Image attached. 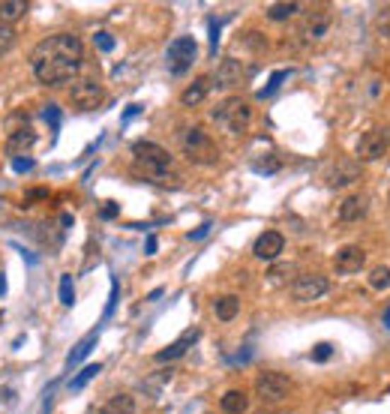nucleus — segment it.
Masks as SVG:
<instances>
[{"instance_id":"obj_1","label":"nucleus","mask_w":390,"mask_h":414,"mask_svg":"<svg viewBox=\"0 0 390 414\" xmlns=\"http://www.w3.org/2000/svg\"><path fill=\"white\" fill-rule=\"evenodd\" d=\"M81 64H84V45L72 33H55L30 52V69L36 75V81H42L48 87L72 81L79 75Z\"/></svg>"},{"instance_id":"obj_2","label":"nucleus","mask_w":390,"mask_h":414,"mask_svg":"<svg viewBox=\"0 0 390 414\" xmlns=\"http://www.w3.org/2000/svg\"><path fill=\"white\" fill-rule=\"evenodd\" d=\"M132 159H135V166L142 168L144 178L154 180V183H162V178H174L171 154L166 147L154 144V142H135L132 144Z\"/></svg>"},{"instance_id":"obj_3","label":"nucleus","mask_w":390,"mask_h":414,"mask_svg":"<svg viewBox=\"0 0 390 414\" xmlns=\"http://www.w3.org/2000/svg\"><path fill=\"white\" fill-rule=\"evenodd\" d=\"M213 123L229 135H243L249 130V123H253V105L241 96L222 99V103L213 108Z\"/></svg>"},{"instance_id":"obj_4","label":"nucleus","mask_w":390,"mask_h":414,"mask_svg":"<svg viewBox=\"0 0 390 414\" xmlns=\"http://www.w3.org/2000/svg\"><path fill=\"white\" fill-rule=\"evenodd\" d=\"M180 147L190 162H195V166H213V162L219 159V147L217 142L207 135V130L201 127H190L183 135H180Z\"/></svg>"},{"instance_id":"obj_5","label":"nucleus","mask_w":390,"mask_h":414,"mask_svg":"<svg viewBox=\"0 0 390 414\" xmlns=\"http://www.w3.org/2000/svg\"><path fill=\"white\" fill-rule=\"evenodd\" d=\"M36 144V132L30 127V120L24 111H16L9 120H6V150L12 154H21V150H30Z\"/></svg>"},{"instance_id":"obj_6","label":"nucleus","mask_w":390,"mask_h":414,"mask_svg":"<svg viewBox=\"0 0 390 414\" xmlns=\"http://www.w3.org/2000/svg\"><path fill=\"white\" fill-rule=\"evenodd\" d=\"M294 391V381L282 372H261L256 379V393L264 399V403H282Z\"/></svg>"},{"instance_id":"obj_7","label":"nucleus","mask_w":390,"mask_h":414,"mask_svg":"<svg viewBox=\"0 0 390 414\" xmlns=\"http://www.w3.org/2000/svg\"><path fill=\"white\" fill-rule=\"evenodd\" d=\"M327 292H331V280L321 273H304L292 282V297L297 304H316Z\"/></svg>"},{"instance_id":"obj_8","label":"nucleus","mask_w":390,"mask_h":414,"mask_svg":"<svg viewBox=\"0 0 390 414\" xmlns=\"http://www.w3.org/2000/svg\"><path fill=\"white\" fill-rule=\"evenodd\" d=\"M198 57V45L193 36H180V40H174L168 45V54H166V64H168V72L171 75H183L186 69H190L195 64Z\"/></svg>"},{"instance_id":"obj_9","label":"nucleus","mask_w":390,"mask_h":414,"mask_svg":"<svg viewBox=\"0 0 390 414\" xmlns=\"http://www.w3.org/2000/svg\"><path fill=\"white\" fill-rule=\"evenodd\" d=\"M69 103L79 108V111H93L105 103V91L103 84L93 81V79H81L69 87Z\"/></svg>"},{"instance_id":"obj_10","label":"nucleus","mask_w":390,"mask_h":414,"mask_svg":"<svg viewBox=\"0 0 390 414\" xmlns=\"http://www.w3.org/2000/svg\"><path fill=\"white\" fill-rule=\"evenodd\" d=\"M360 174H363V162L343 156L327 168V186H331V190H345V186H355L360 180Z\"/></svg>"},{"instance_id":"obj_11","label":"nucleus","mask_w":390,"mask_h":414,"mask_svg":"<svg viewBox=\"0 0 390 414\" xmlns=\"http://www.w3.org/2000/svg\"><path fill=\"white\" fill-rule=\"evenodd\" d=\"M387 154V132L384 130H369L360 135L357 142V162H375Z\"/></svg>"},{"instance_id":"obj_12","label":"nucleus","mask_w":390,"mask_h":414,"mask_svg":"<svg viewBox=\"0 0 390 414\" xmlns=\"http://www.w3.org/2000/svg\"><path fill=\"white\" fill-rule=\"evenodd\" d=\"M243 75H246V69H243V64L237 57H225L222 64L217 67V72H213V87H219V91H231V87H237L243 81Z\"/></svg>"},{"instance_id":"obj_13","label":"nucleus","mask_w":390,"mask_h":414,"mask_svg":"<svg viewBox=\"0 0 390 414\" xmlns=\"http://www.w3.org/2000/svg\"><path fill=\"white\" fill-rule=\"evenodd\" d=\"M363 261H367V253L357 246V243H345L339 253L333 255V270L339 276H351V273H360Z\"/></svg>"},{"instance_id":"obj_14","label":"nucleus","mask_w":390,"mask_h":414,"mask_svg":"<svg viewBox=\"0 0 390 414\" xmlns=\"http://www.w3.org/2000/svg\"><path fill=\"white\" fill-rule=\"evenodd\" d=\"M282 249H285V237L280 234V231H264V234H258V241H256V246H253V253H256V258H261V261H273V258H280L282 255Z\"/></svg>"},{"instance_id":"obj_15","label":"nucleus","mask_w":390,"mask_h":414,"mask_svg":"<svg viewBox=\"0 0 390 414\" xmlns=\"http://www.w3.org/2000/svg\"><path fill=\"white\" fill-rule=\"evenodd\" d=\"M198 328H190L186 330L183 336H178V340H174L168 348H162V351H156V363H171V360H178V357H183L186 351H190L195 343H198Z\"/></svg>"},{"instance_id":"obj_16","label":"nucleus","mask_w":390,"mask_h":414,"mask_svg":"<svg viewBox=\"0 0 390 414\" xmlns=\"http://www.w3.org/2000/svg\"><path fill=\"white\" fill-rule=\"evenodd\" d=\"M367 210H369L367 195H348L339 202V222H360L367 217Z\"/></svg>"},{"instance_id":"obj_17","label":"nucleus","mask_w":390,"mask_h":414,"mask_svg":"<svg viewBox=\"0 0 390 414\" xmlns=\"http://www.w3.org/2000/svg\"><path fill=\"white\" fill-rule=\"evenodd\" d=\"M210 87H213V81L207 79V75H201V79H195V81H190V87L180 93V103L186 105V108H195V105H201L207 99V93H210Z\"/></svg>"},{"instance_id":"obj_18","label":"nucleus","mask_w":390,"mask_h":414,"mask_svg":"<svg viewBox=\"0 0 390 414\" xmlns=\"http://www.w3.org/2000/svg\"><path fill=\"white\" fill-rule=\"evenodd\" d=\"M327 30H331V12H327V9H312V12H306L304 33L309 36V40H321Z\"/></svg>"},{"instance_id":"obj_19","label":"nucleus","mask_w":390,"mask_h":414,"mask_svg":"<svg viewBox=\"0 0 390 414\" xmlns=\"http://www.w3.org/2000/svg\"><path fill=\"white\" fill-rule=\"evenodd\" d=\"M99 414H135V396L132 393H115Z\"/></svg>"},{"instance_id":"obj_20","label":"nucleus","mask_w":390,"mask_h":414,"mask_svg":"<svg viewBox=\"0 0 390 414\" xmlns=\"http://www.w3.org/2000/svg\"><path fill=\"white\" fill-rule=\"evenodd\" d=\"M213 312H217L219 321H234V316L241 312V300L234 294H222V297H217V304H213Z\"/></svg>"},{"instance_id":"obj_21","label":"nucleus","mask_w":390,"mask_h":414,"mask_svg":"<svg viewBox=\"0 0 390 414\" xmlns=\"http://www.w3.org/2000/svg\"><path fill=\"white\" fill-rule=\"evenodd\" d=\"M219 406H222L225 414H243L249 408V396L243 391H229V393H222Z\"/></svg>"},{"instance_id":"obj_22","label":"nucleus","mask_w":390,"mask_h":414,"mask_svg":"<svg viewBox=\"0 0 390 414\" xmlns=\"http://www.w3.org/2000/svg\"><path fill=\"white\" fill-rule=\"evenodd\" d=\"M28 12V0H4L0 4V24H12Z\"/></svg>"},{"instance_id":"obj_23","label":"nucleus","mask_w":390,"mask_h":414,"mask_svg":"<svg viewBox=\"0 0 390 414\" xmlns=\"http://www.w3.org/2000/svg\"><path fill=\"white\" fill-rule=\"evenodd\" d=\"M93 345H96V333L84 336V340H81L79 345H75V348L69 351V357H67V367H69V369H72V367H79V363H81V360H84V357L93 351Z\"/></svg>"},{"instance_id":"obj_24","label":"nucleus","mask_w":390,"mask_h":414,"mask_svg":"<svg viewBox=\"0 0 390 414\" xmlns=\"http://www.w3.org/2000/svg\"><path fill=\"white\" fill-rule=\"evenodd\" d=\"M300 9H304V6L294 4V0H285V4H270V6H268V18H270V21H285V18L297 16Z\"/></svg>"},{"instance_id":"obj_25","label":"nucleus","mask_w":390,"mask_h":414,"mask_svg":"<svg viewBox=\"0 0 390 414\" xmlns=\"http://www.w3.org/2000/svg\"><path fill=\"white\" fill-rule=\"evenodd\" d=\"M369 288H375V292H387V288H390V268H384V265L372 268V273H369Z\"/></svg>"},{"instance_id":"obj_26","label":"nucleus","mask_w":390,"mask_h":414,"mask_svg":"<svg viewBox=\"0 0 390 414\" xmlns=\"http://www.w3.org/2000/svg\"><path fill=\"white\" fill-rule=\"evenodd\" d=\"M99 369H103V367H99V363H91V367H84V372H79V375H75V379L69 381V387H72V391H81V387H84L87 381H91V379H93V375H96Z\"/></svg>"},{"instance_id":"obj_27","label":"nucleus","mask_w":390,"mask_h":414,"mask_svg":"<svg viewBox=\"0 0 390 414\" xmlns=\"http://www.w3.org/2000/svg\"><path fill=\"white\" fill-rule=\"evenodd\" d=\"M12 42H16V30H12V24H0V57H4Z\"/></svg>"},{"instance_id":"obj_28","label":"nucleus","mask_w":390,"mask_h":414,"mask_svg":"<svg viewBox=\"0 0 390 414\" xmlns=\"http://www.w3.org/2000/svg\"><path fill=\"white\" fill-rule=\"evenodd\" d=\"M60 304H64V306H72V304H75L72 276H60Z\"/></svg>"},{"instance_id":"obj_29","label":"nucleus","mask_w":390,"mask_h":414,"mask_svg":"<svg viewBox=\"0 0 390 414\" xmlns=\"http://www.w3.org/2000/svg\"><path fill=\"white\" fill-rule=\"evenodd\" d=\"M375 30H379V36L384 42H390V6L379 16V21H375Z\"/></svg>"},{"instance_id":"obj_30","label":"nucleus","mask_w":390,"mask_h":414,"mask_svg":"<svg viewBox=\"0 0 390 414\" xmlns=\"http://www.w3.org/2000/svg\"><path fill=\"white\" fill-rule=\"evenodd\" d=\"M285 75H288V72H273V75H270V84H268V87H261V91H258V96H261V99H268V96L276 91V87L282 84V79H285Z\"/></svg>"},{"instance_id":"obj_31","label":"nucleus","mask_w":390,"mask_h":414,"mask_svg":"<svg viewBox=\"0 0 390 414\" xmlns=\"http://www.w3.org/2000/svg\"><path fill=\"white\" fill-rule=\"evenodd\" d=\"M288 273H292V265H276V268L268 270V280H270V282H282Z\"/></svg>"},{"instance_id":"obj_32","label":"nucleus","mask_w":390,"mask_h":414,"mask_svg":"<svg viewBox=\"0 0 390 414\" xmlns=\"http://www.w3.org/2000/svg\"><path fill=\"white\" fill-rule=\"evenodd\" d=\"M331 355H333V345H331V343H321V345H316V348H312V360H316V363L327 360Z\"/></svg>"},{"instance_id":"obj_33","label":"nucleus","mask_w":390,"mask_h":414,"mask_svg":"<svg viewBox=\"0 0 390 414\" xmlns=\"http://www.w3.org/2000/svg\"><path fill=\"white\" fill-rule=\"evenodd\" d=\"M166 381H168V372L156 375V379H147V381H144V391H147V396H156V387H159V384H166Z\"/></svg>"},{"instance_id":"obj_34","label":"nucleus","mask_w":390,"mask_h":414,"mask_svg":"<svg viewBox=\"0 0 390 414\" xmlns=\"http://www.w3.org/2000/svg\"><path fill=\"white\" fill-rule=\"evenodd\" d=\"M12 171H18V174L33 171V159H28V156H16V159H12Z\"/></svg>"},{"instance_id":"obj_35","label":"nucleus","mask_w":390,"mask_h":414,"mask_svg":"<svg viewBox=\"0 0 390 414\" xmlns=\"http://www.w3.org/2000/svg\"><path fill=\"white\" fill-rule=\"evenodd\" d=\"M42 117H45L48 123H52V127H55V130L60 127V108H57V105H45V111H42Z\"/></svg>"},{"instance_id":"obj_36","label":"nucleus","mask_w":390,"mask_h":414,"mask_svg":"<svg viewBox=\"0 0 390 414\" xmlns=\"http://www.w3.org/2000/svg\"><path fill=\"white\" fill-rule=\"evenodd\" d=\"M93 40H96V48H103V52H111V48H115V40H111L108 33H96Z\"/></svg>"},{"instance_id":"obj_37","label":"nucleus","mask_w":390,"mask_h":414,"mask_svg":"<svg viewBox=\"0 0 390 414\" xmlns=\"http://www.w3.org/2000/svg\"><path fill=\"white\" fill-rule=\"evenodd\" d=\"M117 213H120V207H117L115 202H108V205H105L103 210H99V217H103V219H115Z\"/></svg>"},{"instance_id":"obj_38","label":"nucleus","mask_w":390,"mask_h":414,"mask_svg":"<svg viewBox=\"0 0 390 414\" xmlns=\"http://www.w3.org/2000/svg\"><path fill=\"white\" fill-rule=\"evenodd\" d=\"M210 231V222H205L201 225V229H195V231H190V241H201V237H205Z\"/></svg>"},{"instance_id":"obj_39","label":"nucleus","mask_w":390,"mask_h":414,"mask_svg":"<svg viewBox=\"0 0 390 414\" xmlns=\"http://www.w3.org/2000/svg\"><path fill=\"white\" fill-rule=\"evenodd\" d=\"M28 198H48V190H42V186H40V190H30Z\"/></svg>"},{"instance_id":"obj_40","label":"nucleus","mask_w":390,"mask_h":414,"mask_svg":"<svg viewBox=\"0 0 390 414\" xmlns=\"http://www.w3.org/2000/svg\"><path fill=\"white\" fill-rule=\"evenodd\" d=\"M147 255H154L156 253V237H147V249H144Z\"/></svg>"},{"instance_id":"obj_41","label":"nucleus","mask_w":390,"mask_h":414,"mask_svg":"<svg viewBox=\"0 0 390 414\" xmlns=\"http://www.w3.org/2000/svg\"><path fill=\"white\" fill-rule=\"evenodd\" d=\"M138 111H142V108H138V105H132V108H127V115H123V120H130V117H135V115H138Z\"/></svg>"},{"instance_id":"obj_42","label":"nucleus","mask_w":390,"mask_h":414,"mask_svg":"<svg viewBox=\"0 0 390 414\" xmlns=\"http://www.w3.org/2000/svg\"><path fill=\"white\" fill-rule=\"evenodd\" d=\"M382 321H384V328L390 330V309H384V316H382Z\"/></svg>"},{"instance_id":"obj_43","label":"nucleus","mask_w":390,"mask_h":414,"mask_svg":"<svg viewBox=\"0 0 390 414\" xmlns=\"http://www.w3.org/2000/svg\"><path fill=\"white\" fill-rule=\"evenodd\" d=\"M4 288H6V282H4V273H0V294H4Z\"/></svg>"}]
</instances>
